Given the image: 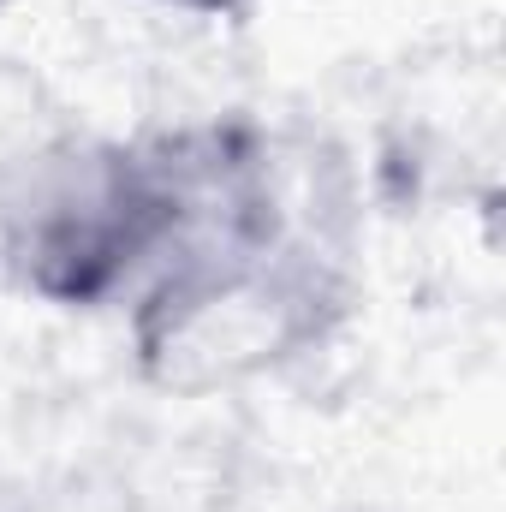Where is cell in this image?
<instances>
[{
	"label": "cell",
	"instance_id": "obj_1",
	"mask_svg": "<svg viewBox=\"0 0 506 512\" xmlns=\"http://www.w3.org/2000/svg\"><path fill=\"white\" fill-rule=\"evenodd\" d=\"M126 304L137 376L209 399L322 352L352 310V286L298 227H221L179 239Z\"/></svg>",
	"mask_w": 506,
	"mask_h": 512
},
{
	"label": "cell",
	"instance_id": "obj_2",
	"mask_svg": "<svg viewBox=\"0 0 506 512\" xmlns=\"http://www.w3.org/2000/svg\"><path fill=\"white\" fill-rule=\"evenodd\" d=\"M179 233V161L167 131L42 143L0 197V262L48 310H108L143 286Z\"/></svg>",
	"mask_w": 506,
	"mask_h": 512
},
{
	"label": "cell",
	"instance_id": "obj_3",
	"mask_svg": "<svg viewBox=\"0 0 506 512\" xmlns=\"http://www.w3.org/2000/svg\"><path fill=\"white\" fill-rule=\"evenodd\" d=\"M149 6H167L185 18H251L262 0H149Z\"/></svg>",
	"mask_w": 506,
	"mask_h": 512
},
{
	"label": "cell",
	"instance_id": "obj_4",
	"mask_svg": "<svg viewBox=\"0 0 506 512\" xmlns=\"http://www.w3.org/2000/svg\"><path fill=\"white\" fill-rule=\"evenodd\" d=\"M0 6H6V0H0Z\"/></svg>",
	"mask_w": 506,
	"mask_h": 512
}]
</instances>
